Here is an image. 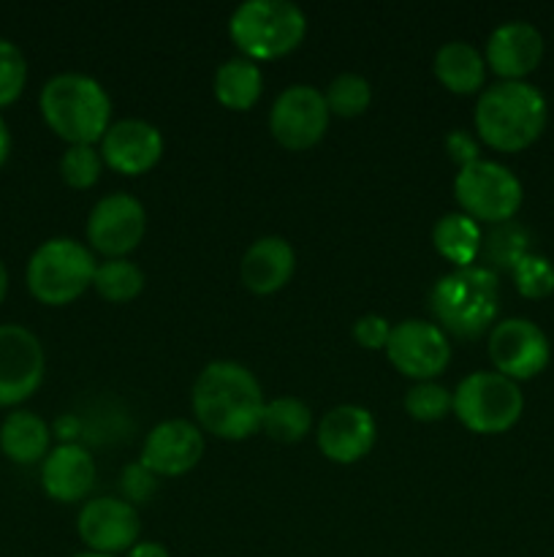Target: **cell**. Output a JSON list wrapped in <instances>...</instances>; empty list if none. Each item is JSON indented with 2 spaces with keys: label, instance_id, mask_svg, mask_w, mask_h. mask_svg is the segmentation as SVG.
Instances as JSON below:
<instances>
[{
  "label": "cell",
  "instance_id": "cell-25",
  "mask_svg": "<svg viewBox=\"0 0 554 557\" xmlns=\"http://www.w3.org/2000/svg\"><path fill=\"white\" fill-rule=\"evenodd\" d=\"M261 430L272 441L280 444H297L313 430V411L299 397H275L264 406L261 413Z\"/></svg>",
  "mask_w": 554,
  "mask_h": 557
},
{
  "label": "cell",
  "instance_id": "cell-38",
  "mask_svg": "<svg viewBox=\"0 0 554 557\" xmlns=\"http://www.w3.org/2000/svg\"><path fill=\"white\" fill-rule=\"evenodd\" d=\"M5 294H9V270H5L3 259H0V302L5 299Z\"/></svg>",
  "mask_w": 554,
  "mask_h": 557
},
{
  "label": "cell",
  "instance_id": "cell-22",
  "mask_svg": "<svg viewBox=\"0 0 554 557\" xmlns=\"http://www.w3.org/2000/svg\"><path fill=\"white\" fill-rule=\"evenodd\" d=\"M432 69L440 85L449 87L451 92H462V96L478 92L487 82V60L467 41H445L435 52Z\"/></svg>",
  "mask_w": 554,
  "mask_h": 557
},
{
  "label": "cell",
  "instance_id": "cell-33",
  "mask_svg": "<svg viewBox=\"0 0 554 557\" xmlns=\"http://www.w3.org/2000/svg\"><path fill=\"white\" fill-rule=\"evenodd\" d=\"M391 326L394 324H389L383 315L367 313L362 319H356V324H353V337H356L358 346L369 348V351H378V348H386V343H389Z\"/></svg>",
  "mask_w": 554,
  "mask_h": 557
},
{
  "label": "cell",
  "instance_id": "cell-14",
  "mask_svg": "<svg viewBox=\"0 0 554 557\" xmlns=\"http://www.w3.org/2000/svg\"><path fill=\"white\" fill-rule=\"evenodd\" d=\"M76 533L90 553L117 557L139 542L141 517L130 500L101 495L81 506L76 517Z\"/></svg>",
  "mask_w": 554,
  "mask_h": 557
},
{
  "label": "cell",
  "instance_id": "cell-10",
  "mask_svg": "<svg viewBox=\"0 0 554 557\" xmlns=\"http://www.w3.org/2000/svg\"><path fill=\"white\" fill-rule=\"evenodd\" d=\"M329 107L318 87L288 85L269 109V131L286 150H307L329 128Z\"/></svg>",
  "mask_w": 554,
  "mask_h": 557
},
{
  "label": "cell",
  "instance_id": "cell-7",
  "mask_svg": "<svg viewBox=\"0 0 554 557\" xmlns=\"http://www.w3.org/2000/svg\"><path fill=\"white\" fill-rule=\"evenodd\" d=\"M451 411L473 433L498 435L519 422L525 395L516 381L505 379L498 370H478L456 384Z\"/></svg>",
  "mask_w": 554,
  "mask_h": 557
},
{
  "label": "cell",
  "instance_id": "cell-8",
  "mask_svg": "<svg viewBox=\"0 0 554 557\" xmlns=\"http://www.w3.org/2000/svg\"><path fill=\"white\" fill-rule=\"evenodd\" d=\"M454 196L462 205V212L473 221L508 223L519 212L525 190L519 177L505 163L478 158L456 172Z\"/></svg>",
  "mask_w": 554,
  "mask_h": 557
},
{
  "label": "cell",
  "instance_id": "cell-2",
  "mask_svg": "<svg viewBox=\"0 0 554 557\" xmlns=\"http://www.w3.org/2000/svg\"><path fill=\"white\" fill-rule=\"evenodd\" d=\"M546 120V98L527 79L494 82L483 87L476 101L478 136L500 152L527 150L543 134Z\"/></svg>",
  "mask_w": 554,
  "mask_h": 557
},
{
  "label": "cell",
  "instance_id": "cell-21",
  "mask_svg": "<svg viewBox=\"0 0 554 557\" xmlns=\"http://www.w3.org/2000/svg\"><path fill=\"white\" fill-rule=\"evenodd\" d=\"M49 441H52V430L36 411L14 408L0 422V451L5 460L16 466L43 462V457L49 455Z\"/></svg>",
  "mask_w": 554,
  "mask_h": 557
},
{
  "label": "cell",
  "instance_id": "cell-32",
  "mask_svg": "<svg viewBox=\"0 0 554 557\" xmlns=\"http://www.w3.org/2000/svg\"><path fill=\"white\" fill-rule=\"evenodd\" d=\"M27 85V58L11 38H0V109L11 107Z\"/></svg>",
  "mask_w": 554,
  "mask_h": 557
},
{
  "label": "cell",
  "instance_id": "cell-13",
  "mask_svg": "<svg viewBox=\"0 0 554 557\" xmlns=\"http://www.w3.org/2000/svg\"><path fill=\"white\" fill-rule=\"evenodd\" d=\"M147 232V210L136 196L109 194L87 215V239L106 259H125Z\"/></svg>",
  "mask_w": 554,
  "mask_h": 557
},
{
  "label": "cell",
  "instance_id": "cell-26",
  "mask_svg": "<svg viewBox=\"0 0 554 557\" xmlns=\"http://www.w3.org/2000/svg\"><path fill=\"white\" fill-rule=\"evenodd\" d=\"M92 288L109 302H128V299L139 297L144 288V272L128 259H106L98 264Z\"/></svg>",
  "mask_w": 554,
  "mask_h": 557
},
{
  "label": "cell",
  "instance_id": "cell-20",
  "mask_svg": "<svg viewBox=\"0 0 554 557\" xmlns=\"http://www.w3.org/2000/svg\"><path fill=\"white\" fill-rule=\"evenodd\" d=\"M297 270V250L286 237H261L244 250L239 261V275L242 283L255 294H275L291 281Z\"/></svg>",
  "mask_w": 554,
  "mask_h": 557
},
{
  "label": "cell",
  "instance_id": "cell-6",
  "mask_svg": "<svg viewBox=\"0 0 554 557\" xmlns=\"http://www.w3.org/2000/svg\"><path fill=\"white\" fill-rule=\"evenodd\" d=\"M98 261L87 245L74 237L43 239L25 267L27 292L43 305H68L92 286Z\"/></svg>",
  "mask_w": 554,
  "mask_h": 557
},
{
  "label": "cell",
  "instance_id": "cell-16",
  "mask_svg": "<svg viewBox=\"0 0 554 557\" xmlns=\"http://www.w3.org/2000/svg\"><path fill=\"white\" fill-rule=\"evenodd\" d=\"M315 438H318V449L324 451V457L340 462V466H351L373 449L375 438H378V424L367 408L345 403V406L329 408L320 417Z\"/></svg>",
  "mask_w": 554,
  "mask_h": 557
},
{
  "label": "cell",
  "instance_id": "cell-5",
  "mask_svg": "<svg viewBox=\"0 0 554 557\" xmlns=\"http://www.w3.org/2000/svg\"><path fill=\"white\" fill-rule=\"evenodd\" d=\"M242 58L272 60L293 52L307 33V16L291 0H244L228 20Z\"/></svg>",
  "mask_w": 554,
  "mask_h": 557
},
{
  "label": "cell",
  "instance_id": "cell-29",
  "mask_svg": "<svg viewBox=\"0 0 554 557\" xmlns=\"http://www.w3.org/2000/svg\"><path fill=\"white\" fill-rule=\"evenodd\" d=\"M451 406H454V392L438 381H418L405 395V411L418 422H440L449 417Z\"/></svg>",
  "mask_w": 554,
  "mask_h": 557
},
{
  "label": "cell",
  "instance_id": "cell-23",
  "mask_svg": "<svg viewBox=\"0 0 554 557\" xmlns=\"http://www.w3.org/2000/svg\"><path fill=\"white\" fill-rule=\"evenodd\" d=\"M432 243L435 250L454 264V270H462V267H473V261L481 256L483 232L478 221H473L465 212H445L435 223Z\"/></svg>",
  "mask_w": 554,
  "mask_h": 557
},
{
  "label": "cell",
  "instance_id": "cell-19",
  "mask_svg": "<svg viewBox=\"0 0 554 557\" xmlns=\"http://www.w3.org/2000/svg\"><path fill=\"white\" fill-rule=\"evenodd\" d=\"M96 484V460L81 444H65L49 449L41 462V487L58 504H76L87 498Z\"/></svg>",
  "mask_w": 554,
  "mask_h": 557
},
{
  "label": "cell",
  "instance_id": "cell-39",
  "mask_svg": "<svg viewBox=\"0 0 554 557\" xmlns=\"http://www.w3.org/2000/svg\"><path fill=\"white\" fill-rule=\"evenodd\" d=\"M71 557H114V555H101V553H90V549H85V553H76Z\"/></svg>",
  "mask_w": 554,
  "mask_h": 557
},
{
  "label": "cell",
  "instance_id": "cell-3",
  "mask_svg": "<svg viewBox=\"0 0 554 557\" xmlns=\"http://www.w3.org/2000/svg\"><path fill=\"white\" fill-rule=\"evenodd\" d=\"M41 117L68 145H92L103 139L112 123V98L90 74L63 71L43 82L38 96Z\"/></svg>",
  "mask_w": 554,
  "mask_h": 557
},
{
  "label": "cell",
  "instance_id": "cell-17",
  "mask_svg": "<svg viewBox=\"0 0 554 557\" xmlns=\"http://www.w3.org/2000/svg\"><path fill=\"white\" fill-rule=\"evenodd\" d=\"M483 60L505 82H521L541 65L543 36L532 22L511 20L494 27L487 38Z\"/></svg>",
  "mask_w": 554,
  "mask_h": 557
},
{
  "label": "cell",
  "instance_id": "cell-18",
  "mask_svg": "<svg viewBox=\"0 0 554 557\" xmlns=\"http://www.w3.org/2000/svg\"><path fill=\"white\" fill-rule=\"evenodd\" d=\"M163 156V134L141 117L117 120L101 139V158L119 174H141Z\"/></svg>",
  "mask_w": 554,
  "mask_h": 557
},
{
  "label": "cell",
  "instance_id": "cell-28",
  "mask_svg": "<svg viewBox=\"0 0 554 557\" xmlns=\"http://www.w3.org/2000/svg\"><path fill=\"white\" fill-rule=\"evenodd\" d=\"M527 253H530L527 250V232L514 221L498 223L481 243V256L494 267H511L514 270L516 261Z\"/></svg>",
  "mask_w": 554,
  "mask_h": 557
},
{
  "label": "cell",
  "instance_id": "cell-36",
  "mask_svg": "<svg viewBox=\"0 0 554 557\" xmlns=\"http://www.w3.org/2000/svg\"><path fill=\"white\" fill-rule=\"evenodd\" d=\"M125 557H172L161 542H136Z\"/></svg>",
  "mask_w": 554,
  "mask_h": 557
},
{
  "label": "cell",
  "instance_id": "cell-35",
  "mask_svg": "<svg viewBox=\"0 0 554 557\" xmlns=\"http://www.w3.org/2000/svg\"><path fill=\"white\" fill-rule=\"evenodd\" d=\"M123 487H125V493L134 495V498H141V495L152 493V487H155V479H152V473L139 462V466H130L128 471L123 473Z\"/></svg>",
  "mask_w": 554,
  "mask_h": 557
},
{
  "label": "cell",
  "instance_id": "cell-12",
  "mask_svg": "<svg viewBox=\"0 0 554 557\" xmlns=\"http://www.w3.org/2000/svg\"><path fill=\"white\" fill-rule=\"evenodd\" d=\"M386 354L407 379L432 381L449 368L451 341L435 321L405 319L391 326Z\"/></svg>",
  "mask_w": 554,
  "mask_h": 557
},
{
  "label": "cell",
  "instance_id": "cell-4",
  "mask_svg": "<svg viewBox=\"0 0 554 557\" xmlns=\"http://www.w3.org/2000/svg\"><path fill=\"white\" fill-rule=\"evenodd\" d=\"M429 308L445 335H481L492 326L500 308L498 275L478 264L445 272L429 292Z\"/></svg>",
  "mask_w": 554,
  "mask_h": 557
},
{
  "label": "cell",
  "instance_id": "cell-1",
  "mask_svg": "<svg viewBox=\"0 0 554 557\" xmlns=\"http://www.w3.org/2000/svg\"><path fill=\"white\" fill-rule=\"evenodd\" d=\"M190 406L206 433L223 441H242L261 430L266 400L261 384L244 364L217 359L196 379Z\"/></svg>",
  "mask_w": 554,
  "mask_h": 557
},
{
  "label": "cell",
  "instance_id": "cell-34",
  "mask_svg": "<svg viewBox=\"0 0 554 557\" xmlns=\"http://www.w3.org/2000/svg\"><path fill=\"white\" fill-rule=\"evenodd\" d=\"M445 150H449V156L459 163V169L467 166V163L478 161V141L462 128L451 131V134L445 136Z\"/></svg>",
  "mask_w": 554,
  "mask_h": 557
},
{
  "label": "cell",
  "instance_id": "cell-15",
  "mask_svg": "<svg viewBox=\"0 0 554 557\" xmlns=\"http://www.w3.org/2000/svg\"><path fill=\"white\" fill-rule=\"evenodd\" d=\"M204 455V435L188 419H166L155 424L141 446V466L152 476H182L199 466Z\"/></svg>",
  "mask_w": 554,
  "mask_h": 557
},
{
  "label": "cell",
  "instance_id": "cell-30",
  "mask_svg": "<svg viewBox=\"0 0 554 557\" xmlns=\"http://www.w3.org/2000/svg\"><path fill=\"white\" fill-rule=\"evenodd\" d=\"M103 169L101 150L92 145H68L60 156V177L71 185V188H90L98 183Z\"/></svg>",
  "mask_w": 554,
  "mask_h": 557
},
{
  "label": "cell",
  "instance_id": "cell-27",
  "mask_svg": "<svg viewBox=\"0 0 554 557\" xmlns=\"http://www.w3.org/2000/svg\"><path fill=\"white\" fill-rule=\"evenodd\" d=\"M326 107L331 114H340V117H356V114L367 112L369 101H373V87L364 79L362 74H340L329 82L324 92Z\"/></svg>",
  "mask_w": 554,
  "mask_h": 557
},
{
  "label": "cell",
  "instance_id": "cell-11",
  "mask_svg": "<svg viewBox=\"0 0 554 557\" xmlns=\"http://www.w3.org/2000/svg\"><path fill=\"white\" fill-rule=\"evenodd\" d=\"M489 359L511 381H530L549 368L552 346L536 321L503 319L489 332Z\"/></svg>",
  "mask_w": 554,
  "mask_h": 557
},
{
  "label": "cell",
  "instance_id": "cell-24",
  "mask_svg": "<svg viewBox=\"0 0 554 557\" xmlns=\"http://www.w3.org/2000/svg\"><path fill=\"white\" fill-rule=\"evenodd\" d=\"M261 90H264V74H261L255 60L228 58L226 63L217 65L215 96L223 107L244 112L259 101Z\"/></svg>",
  "mask_w": 554,
  "mask_h": 557
},
{
  "label": "cell",
  "instance_id": "cell-31",
  "mask_svg": "<svg viewBox=\"0 0 554 557\" xmlns=\"http://www.w3.org/2000/svg\"><path fill=\"white\" fill-rule=\"evenodd\" d=\"M514 283L521 297L543 299L554 292V264L541 253H527L516 261Z\"/></svg>",
  "mask_w": 554,
  "mask_h": 557
},
{
  "label": "cell",
  "instance_id": "cell-37",
  "mask_svg": "<svg viewBox=\"0 0 554 557\" xmlns=\"http://www.w3.org/2000/svg\"><path fill=\"white\" fill-rule=\"evenodd\" d=\"M11 145H14V139H11V128H9V123H5L3 114H0V166L9 161Z\"/></svg>",
  "mask_w": 554,
  "mask_h": 557
},
{
  "label": "cell",
  "instance_id": "cell-9",
  "mask_svg": "<svg viewBox=\"0 0 554 557\" xmlns=\"http://www.w3.org/2000/svg\"><path fill=\"white\" fill-rule=\"evenodd\" d=\"M47 373V354L33 330L0 324V408L30 400Z\"/></svg>",
  "mask_w": 554,
  "mask_h": 557
}]
</instances>
